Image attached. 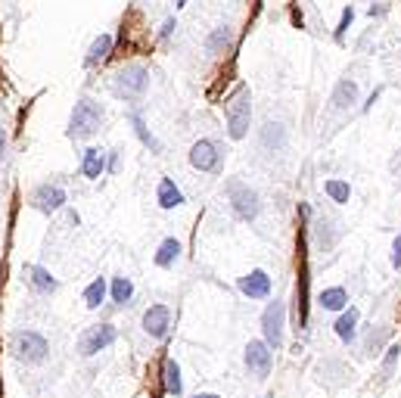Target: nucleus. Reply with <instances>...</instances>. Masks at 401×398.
Here are the masks:
<instances>
[{
	"label": "nucleus",
	"instance_id": "obj_16",
	"mask_svg": "<svg viewBox=\"0 0 401 398\" xmlns=\"http://www.w3.org/2000/svg\"><path fill=\"white\" fill-rule=\"evenodd\" d=\"M234 41H236V28H234V25H218V28H212L209 38H206V53H212V56L230 53Z\"/></svg>",
	"mask_w": 401,
	"mask_h": 398
},
{
	"label": "nucleus",
	"instance_id": "obj_1",
	"mask_svg": "<svg viewBox=\"0 0 401 398\" xmlns=\"http://www.w3.org/2000/svg\"><path fill=\"white\" fill-rule=\"evenodd\" d=\"M106 122V106L93 97H78L72 115H69V128H66V137L69 140H88L100 131V125Z\"/></svg>",
	"mask_w": 401,
	"mask_h": 398
},
{
	"label": "nucleus",
	"instance_id": "obj_12",
	"mask_svg": "<svg viewBox=\"0 0 401 398\" xmlns=\"http://www.w3.org/2000/svg\"><path fill=\"white\" fill-rule=\"evenodd\" d=\"M243 361H246V370H249L255 379H268L271 367H274V352L264 345V340H249Z\"/></svg>",
	"mask_w": 401,
	"mask_h": 398
},
{
	"label": "nucleus",
	"instance_id": "obj_29",
	"mask_svg": "<svg viewBox=\"0 0 401 398\" xmlns=\"http://www.w3.org/2000/svg\"><path fill=\"white\" fill-rule=\"evenodd\" d=\"M389 336H392V330H389V327L367 330V336H364V355H370V358H377L380 352H386V349H382V345L389 342Z\"/></svg>",
	"mask_w": 401,
	"mask_h": 398
},
{
	"label": "nucleus",
	"instance_id": "obj_25",
	"mask_svg": "<svg viewBox=\"0 0 401 398\" xmlns=\"http://www.w3.org/2000/svg\"><path fill=\"white\" fill-rule=\"evenodd\" d=\"M109 299H113L115 308H125V305H131V299H134V283H131V277L115 274L113 283H109Z\"/></svg>",
	"mask_w": 401,
	"mask_h": 398
},
{
	"label": "nucleus",
	"instance_id": "obj_9",
	"mask_svg": "<svg viewBox=\"0 0 401 398\" xmlns=\"http://www.w3.org/2000/svg\"><path fill=\"white\" fill-rule=\"evenodd\" d=\"M358 97H361V78H358V69L345 72L343 78L336 81V88H333L330 94V112H352Z\"/></svg>",
	"mask_w": 401,
	"mask_h": 398
},
{
	"label": "nucleus",
	"instance_id": "obj_31",
	"mask_svg": "<svg viewBox=\"0 0 401 398\" xmlns=\"http://www.w3.org/2000/svg\"><path fill=\"white\" fill-rule=\"evenodd\" d=\"M398 358H401V345H386V355H382V379L392 377V370H395Z\"/></svg>",
	"mask_w": 401,
	"mask_h": 398
},
{
	"label": "nucleus",
	"instance_id": "obj_8",
	"mask_svg": "<svg viewBox=\"0 0 401 398\" xmlns=\"http://www.w3.org/2000/svg\"><path fill=\"white\" fill-rule=\"evenodd\" d=\"M66 202H69V193L59 181H44L28 193V206L41 215H56L59 209H66Z\"/></svg>",
	"mask_w": 401,
	"mask_h": 398
},
{
	"label": "nucleus",
	"instance_id": "obj_19",
	"mask_svg": "<svg viewBox=\"0 0 401 398\" xmlns=\"http://www.w3.org/2000/svg\"><path fill=\"white\" fill-rule=\"evenodd\" d=\"M113 44H115V38L106 35V31L93 38V44L88 47V53H84V69H97V66L103 63L109 53H113Z\"/></svg>",
	"mask_w": 401,
	"mask_h": 398
},
{
	"label": "nucleus",
	"instance_id": "obj_23",
	"mask_svg": "<svg viewBox=\"0 0 401 398\" xmlns=\"http://www.w3.org/2000/svg\"><path fill=\"white\" fill-rule=\"evenodd\" d=\"M358 318H361V315H358V308H352V305H348L343 315L336 318V324H333L336 336H339V340H343L345 345H352L355 336H358Z\"/></svg>",
	"mask_w": 401,
	"mask_h": 398
},
{
	"label": "nucleus",
	"instance_id": "obj_28",
	"mask_svg": "<svg viewBox=\"0 0 401 398\" xmlns=\"http://www.w3.org/2000/svg\"><path fill=\"white\" fill-rule=\"evenodd\" d=\"M106 293H109L106 277H93V281L88 283V290H84V305H88L90 311H97L100 305L106 302Z\"/></svg>",
	"mask_w": 401,
	"mask_h": 398
},
{
	"label": "nucleus",
	"instance_id": "obj_35",
	"mask_svg": "<svg viewBox=\"0 0 401 398\" xmlns=\"http://www.w3.org/2000/svg\"><path fill=\"white\" fill-rule=\"evenodd\" d=\"M118 159H122V150H113V152H109V162H106V172H109V174L118 172Z\"/></svg>",
	"mask_w": 401,
	"mask_h": 398
},
{
	"label": "nucleus",
	"instance_id": "obj_21",
	"mask_svg": "<svg viewBox=\"0 0 401 398\" xmlns=\"http://www.w3.org/2000/svg\"><path fill=\"white\" fill-rule=\"evenodd\" d=\"M156 202L162 209H181L184 206V193L175 184V177H162L156 187Z\"/></svg>",
	"mask_w": 401,
	"mask_h": 398
},
{
	"label": "nucleus",
	"instance_id": "obj_38",
	"mask_svg": "<svg viewBox=\"0 0 401 398\" xmlns=\"http://www.w3.org/2000/svg\"><path fill=\"white\" fill-rule=\"evenodd\" d=\"M193 398H221V395H215V392H199V395H193Z\"/></svg>",
	"mask_w": 401,
	"mask_h": 398
},
{
	"label": "nucleus",
	"instance_id": "obj_34",
	"mask_svg": "<svg viewBox=\"0 0 401 398\" xmlns=\"http://www.w3.org/2000/svg\"><path fill=\"white\" fill-rule=\"evenodd\" d=\"M392 268L401 271V234L392 240Z\"/></svg>",
	"mask_w": 401,
	"mask_h": 398
},
{
	"label": "nucleus",
	"instance_id": "obj_30",
	"mask_svg": "<svg viewBox=\"0 0 401 398\" xmlns=\"http://www.w3.org/2000/svg\"><path fill=\"white\" fill-rule=\"evenodd\" d=\"M323 193H327L330 202H336V206H345V202L352 199V187H348V181H343V177L323 181Z\"/></svg>",
	"mask_w": 401,
	"mask_h": 398
},
{
	"label": "nucleus",
	"instance_id": "obj_24",
	"mask_svg": "<svg viewBox=\"0 0 401 398\" xmlns=\"http://www.w3.org/2000/svg\"><path fill=\"white\" fill-rule=\"evenodd\" d=\"M318 305L323 311H339V315H343L348 308V290L345 286H327V290H321Z\"/></svg>",
	"mask_w": 401,
	"mask_h": 398
},
{
	"label": "nucleus",
	"instance_id": "obj_20",
	"mask_svg": "<svg viewBox=\"0 0 401 398\" xmlns=\"http://www.w3.org/2000/svg\"><path fill=\"white\" fill-rule=\"evenodd\" d=\"M181 252H184V246H181V240L177 236H165V240L159 243V249H156V268H162V271H168V268H175L177 265V258H181Z\"/></svg>",
	"mask_w": 401,
	"mask_h": 398
},
{
	"label": "nucleus",
	"instance_id": "obj_7",
	"mask_svg": "<svg viewBox=\"0 0 401 398\" xmlns=\"http://www.w3.org/2000/svg\"><path fill=\"white\" fill-rule=\"evenodd\" d=\"M283 330H286V305L274 299L261 311V340L271 352L283 349Z\"/></svg>",
	"mask_w": 401,
	"mask_h": 398
},
{
	"label": "nucleus",
	"instance_id": "obj_5",
	"mask_svg": "<svg viewBox=\"0 0 401 398\" xmlns=\"http://www.w3.org/2000/svg\"><path fill=\"white\" fill-rule=\"evenodd\" d=\"M224 197H227L230 209H234V215L240 218V221H255V218H259L261 197L246 181H240V177H230V181L224 184Z\"/></svg>",
	"mask_w": 401,
	"mask_h": 398
},
{
	"label": "nucleus",
	"instance_id": "obj_33",
	"mask_svg": "<svg viewBox=\"0 0 401 398\" xmlns=\"http://www.w3.org/2000/svg\"><path fill=\"white\" fill-rule=\"evenodd\" d=\"M175 28H177V19H175V16H168L165 25H162V31H159V41H162V44H165V41H172Z\"/></svg>",
	"mask_w": 401,
	"mask_h": 398
},
{
	"label": "nucleus",
	"instance_id": "obj_2",
	"mask_svg": "<svg viewBox=\"0 0 401 398\" xmlns=\"http://www.w3.org/2000/svg\"><path fill=\"white\" fill-rule=\"evenodd\" d=\"M150 90V69L143 63H125L113 78V94L125 103H137Z\"/></svg>",
	"mask_w": 401,
	"mask_h": 398
},
{
	"label": "nucleus",
	"instance_id": "obj_13",
	"mask_svg": "<svg viewBox=\"0 0 401 398\" xmlns=\"http://www.w3.org/2000/svg\"><path fill=\"white\" fill-rule=\"evenodd\" d=\"M236 290H240L246 299L252 302H261V299H271V293H274V283H271V274L261 268L249 271V274H243L240 281H236Z\"/></svg>",
	"mask_w": 401,
	"mask_h": 398
},
{
	"label": "nucleus",
	"instance_id": "obj_4",
	"mask_svg": "<svg viewBox=\"0 0 401 398\" xmlns=\"http://www.w3.org/2000/svg\"><path fill=\"white\" fill-rule=\"evenodd\" d=\"M224 118H227V137L230 140H243L249 134V125H252V94L246 84L234 90V97L227 100V109H224Z\"/></svg>",
	"mask_w": 401,
	"mask_h": 398
},
{
	"label": "nucleus",
	"instance_id": "obj_14",
	"mask_svg": "<svg viewBox=\"0 0 401 398\" xmlns=\"http://www.w3.org/2000/svg\"><path fill=\"white\" fill-rule=\"evenodd\" d=\"M168 327H172V308H168V305H150V308L143 311V330H147V336L165 340Z\"/></svg>",
	"mask_w": 401,
	"mask_h": 398
},
{
	"label": "nucleus",
	"instance_id": "obj_18",
	"mask_svg": "<svg viewBox=\"0 0 401 398\" xmlns=\"http://www.w3.org/2000/svg\"><path fill=\"white\" fill-rule=\"evenodd\" d=\"M106 174V152L90 147L81 152V177H88V181H97V177Z\"/></svg>",
	"mask_w": 401,
	"mask_h": 398
},
{
	"label": "nucleus",
	"instance_id": "obj_17",
	"mask_svg": "<svg viewBox=\"0 0 401 398\" xmlns=\"http://www.w3.org/2000/svg\"><path fill=\"white\" fill-rule=\"evenodd\" d=\"M293 302H296V324H298V330H305L308 327V271H305V265L298 268Z\"/></svg>",
	"mask_w": 401,
	"mask_h": 398
},
{
	"label": "nucleus",
	"instance_id": "obj_11",
	"mask_svg": "<svg viewBox=\"0 0 401 398\" xmlns=\"http://www.w3.org/2000/svg\"><path fill=\"white\" fill-rule=\"evenodd\" d=\"M286 143H289V125L283 122V118L268 115L261 122V128H259V147L274 156V152H283L286 150Z\"/></svg>",
	"mask_w": 401,
	"mask_h": 398
},
{
	"label": "nucleus",
	"instance_id": "obj_22",
	"mask_svg": "<svg viewBox=\"0 0 401 398\" xmlns=\"http://www.w3.org/2000/svg\"><path fill=\"white\" fill-rule=\"evenodd\" d=\"M162 389L165 395H184V379H181V367H177L175 358H165L162 361Z\"/></svg>",
	"mask_w": 401,
	"mask_h": 398
},
{
	"label": "nucleus",
	"instance_id": "obj_6",
	"mask_svg": "<svg viewBox=\"0 0 401 398\" xmlns=\"http://www.w3.org/2000/svg\"><path fill=\"white\" fill-rule=\"evenodd\" d=\"M224 159H227V150L215 137H199L190 147V165L202 174H221L224 172Z\"/></svg>",
	"mask_w": 401,
	"mask_h": 398
},
{
	"label": "nucleus",
	"instance_id": "obj_32",
	"mask_svg": "<svg viewBox=\"0 0 401 398\" xmlns=\"http://www.w3.org/2000/svg\"><path fill=\"white\" fill-rule=\"evenodd\" d=\"M352 22H355V6L348 4L345 10H343V16H339V25H336V31H333V38H336L339 44H343V41H345V31H348V25H352Z\"/></svg>",
	"mask_w": 401,
	"mask_h": 398
},
{
	"label": "nucleus",
	"instance_id": "obj_10",
	"mask_svg": "<svg viewBox=\"0 0 401 398\" xmlns=\"http://www.w3.org/2000/svg\"><path fill=\"white\" fill-rule=\"evenodd\" d=\"M115 340H118V330H115V324H93V327H88V330L81 333V340H78V352L84 355V358H93L97 352H106Z\"/></svg>",
	"mask_w": 401,
	"mask_h": 398
},
{
	"label": "nucleus",
	"instance_id": "obj_3",
	"mask_svg": "<svg viewBox=\"0 0 401 398\" xmlns=\"http://www.w3.org/2000/svg\"><path fill=\"white\" fill-rule=\"evenodd\" d=\"M6 345H10L13 358L22 361V364H44L47 355H50L47 336L38 333V330H13Z\"/></svg>",
	"mask_w": 401,
	"mask_h": 398
},
{
	"label": "nucleus",
	"instance_id": "obj_39",
	"mask_svg": "<svg viewBox=\"0 0 401 398\" xmlns=\"http://www.w3.org/2000/svg\"><path fill=\"white\" fill-rule=\"evenodd\" d=\"M187 4H190V0H177V6H187Z\"/></svg>",
	"mask_w": 401,
	"mask_h": 398
},
{
	"label": "nucleus",
	"instance_id": "obj_37",
	"mask_svg": "<svg viewBox=\"0 0 401 398\" xmlns=\"http://www.w3.org/2000/svg\"><path fill=\"white\" fill-rule=\"evenodd\" d=\"M386 10H389L386 4H380V6H370V19H373V16H382V13H386Z\"/></svg>",
	"mask_w": 401,
	"mask_h": 398
},
{
	"label": "nucleus",
	"instance_id": "obj_27",
	"mask_svg": "<svg viewBox=\"0 0 401 398\" xmlns=\"http://www.w3.org/2000/svg\"><path fill=\"white\" fill-rule=\"evenodd\" d=\"M314 236H318V249L321 252H330L333 243L339 240V227L330 221V218H318L314 221Z\"/></svg>",
	"mask_w": 401,
	"mask_h": 398
},
{
	"label": "nucleus",
	"instance_id": "obj_26",
	"mask_svg": "<svg viewBox=\"0 0 401 398\" xmlns=\"http://www.w3.org/2000/svg\"><path fill=\"white\" fill-rule=\"evenodd\" d=\"M127 125H131V128H134V134H137V140L143 143V147H147V150H152V152H156V156H159V152H162V143L156 140V134H152V131L147 128V122H143V115H140V112H134V109H131V112H127Z\"/></svg>",
	"mask_w": 401,
	"mask_h": 398
},
{
	"label": "nucleus",
	"instance_id": "obj_15",
	"mask_svg": "<svg viewBox=\"0 0 401 398\" xmlns=\"http://www.w3.org/2000/svg\"><path fill=\"white\" fill-rule=\"evenodd\" d=\"M25 281H28L35 295H53L59 290V281L41 265H25Z\"/></svg>",
	"mask_w": 401,
	"mask_h": 398
},
{
	"label": "nucleus",
	"instance_id": "obj_36",
	"mask_svg": "<svg viewBox=\"0 0 401 398\" xmlns=\"http://www.w3.org/2000/svg\"><path fill=\"white\" fill-rule=\"evenodd\" d=\"M4 156H6V128L0 125V162H4Z\"/></svg>",
	"mask_w": 401,
	"mask_h": 398
}]
</instances>
